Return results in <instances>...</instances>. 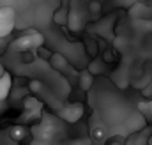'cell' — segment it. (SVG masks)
<instances>
[{
  "label": "cell",
  "mask_w": 152,
  "mask_h": 145,
  "mask_svg": "<svg viewBox=\"0 0 152 145\" xmlns=\"http://www.w3.org/2000/svg\"><path fill=\"white\" fill-rule=\"evenodd\" d=\"M81 113H83L81 105H80V103H75L73 106H69V108H67V113H64V117H66V120L75 122V120H78V119L81 117Z\"/></svg>",
  "instance_id": "7a4b0ae2"
},
{
  "label": "cell",
  "mask_w": 152,
  "mask_h": 145,
  "mask_svg": "<svg viewBox=\"0 0 152 145\" xmlns=\"http://www.w3.org/2000/svg\"><path fill=\"white\" fill-rule=\"evenodd\" d=\"M81 76H83V89H87V87L90 85V81H92V76H90L88 72H83Z\"/></svg>",
  "instance_id": "3957f363"
},
{
  "label": "cell",
  "mask_w": 152,
  "mask_h": 145,
  "mask_svg": "<svg viewBox=\"0 0 152 145\" xmlns=\"http://www.w3.org/2000/svg\"><path fill=\"white\" fill-rule=\"evenodd\" d=\"M32 2H42V0H32Z\"/></svg>",
  "instance_id": "8992f818"
},
{
  "label": "cell",
  "mask_w": 152,
  "mask_h": 145,
  "mask_svg": "<svg viewBox=\"0 0 152 145\" xmlns=\"http://www.w3.org/2000/svg\"><path fill=\"white\" fill-rule=\"evenodd\" d=\"M90 5H92V7H90L92 11H97V9H99V4H97V2H92Z\"/></svg>",
  "instance_id": "5b68a950"
},
{
  "label": "cell",
  "mask_w": 152,
  "mask_h": 145,
  "mask_svg": "<svg viewBox=\"0 0 152 145\" xmlns=\"http://www.w3.org/2000/svg\"><path fill=\"white\" fill-rule=\"evenodd\" d=\"M14 9L11 5H4L0 7V36H5L14 23Z\"/></svg>",
  "instance_id": "6da1fadb"
},
{
  "label": "cell",
  "mask_w": 152,
  "mask_h": 145,
  "mask_svg": "<svg viewBox=\"0 0 152 145\" xmlns=\"http://www.w3.org/2000/svg\"><path fill=\"white\" fill-rule=\"evenodd\" d=\"M92 136H94L96 140H99V138H103V136H104V131H103V129H96Z\"/></svg>",
  "instance_id": "277c9868"
}]
</instances>
